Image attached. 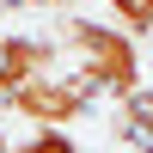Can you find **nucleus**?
I'll use <instances>...</instances> for the list:
<instances>
[{"label":"nucleus","instance_id":"5","mask_svg":"<svg viewBox=\"0 0 153 153\" xmlns=\"http://www.w3.org/2000/svg\"><path fill=\"white\" fill-rule=\"evenodd\" d=\"M12 153H80V141H74L68 129H37L31 141H19Z\"/></svg>","mask_w":153,"mask_h":153},{"label":"nucleus","instance_id":"2","mask_svg":"<svg viewBox=\"0 0 153 153\" xmlns=\"http://www.w3.org/2000/svg\"><path fill=\"white\" fill-rule=\"evenodd\" d=\"M61 49V43H55ZM98 104V92L80 80V74L68 68V61H55L49 74H37L31 86H19V92L6 98V110L12 117H25V123H37V129H74V123L86 117V110Z\"/></svg>","mask_w":153,"mask_h":153},{"label":"nucleus","instance_id":"4","mask_svg":"<svg viewBox=\"0 0 153 153\" xmlns=\"http://www.w3.org/2000/svg\"><path fill=\"white\" fill-rule=\"evenodd\" d=\"M104 6L129 37H153V0H104Z\"/></svg>","mask_w":153,"mask_h":153},{"label":"nucleus","instance_id":"6","mask_svg":"<svg viewBox=\"0 0 153 153\" xmlns=\"http://www.w3.org/2000/svg\"><path fill=\"white\" fill-rule=\"evenodd\" d=\"M0 153H12V135H6V129H0Z\"/></svg>","mask_w":153,"mask_h":153},{"label":"nucleus","instance_id":"1","mask_svg":"<svg viewBox=\"0 0 153 153\" xmlns=\"http://www.w3.org/2000/svg\"><path fill=\"white\" fill-rule=\"evenodd\" d=\"M55 43H61V61H68L98 98L129 104V98L141 92V49H135V37L123 31V25H104V19H61Z\"/></svg>","mask_w":153,"mask_h":153},{"label":"nucleus","instance_id":"3","mask_svg":"<svg viewBox=\"0 0 153 153\" xmlns=\"http://www.w3.org/2000/svg\"><path fill=\"white\" fill-rule=\"evenodd\" d=\"M61 61V49H55V37H0V104H6L19 86H31L37 74H49Z\"/></svg>","mask_w":153,"mask_h":153}]
</instances>
